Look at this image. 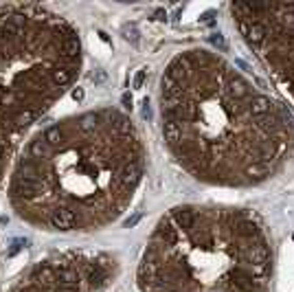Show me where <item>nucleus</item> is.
<instances>
[{
	"label": "nucleus",
	"instance_id": "obj_7",
	"mask_svg": "<svg viewBox=\"0 0 294 292\" xmlns=\"http://www.w3.org/2000/svg\"><path fill=\"white\" fill-rule=\"evenodd\" d=\"M145 79H147V68H140V71L136 73V77H134V88H143Z\"/></svg>",
	"mask_w": 294,
	"mask_h": 292
},
{
	"label": "nucleus",
	"instance_id": "obj_3",
	"mask_svg": "<svg viewBox=\"0 0 294 292\" xmlns=\"http://www.w3.org/2000/svg\"><path fill=\"white\" fill-rule=\"evenodd\" d=\"M274 248L250 209L180 204L158 220L136 268L140 292H268Z\"/></svg>",
	"mask_w": 294,
	"mask_h": 292
},
{
	"label": "nucleus",
	"instance_id": "obj_2",
	"mask_svg": "<svg viewBox=\"0 0 294 292\" xmlns=\"http://www.w3.org/2000/svg\"><path fill=\"white\" fill-rule=\"evenodd\" d=\"M145 165V143L123 110L68 115L20 147L9 172V204L48 233L99 231L130 209Z\"/></svg>",
	"mask_w": 294,
	"mask_h": 292
},
{
	"label": "nucleus",
	"instance_id": "obj_4",
	"mask_svg": "<svg viewBox=\"0 0 294 292\" xmlns=\"http://www.w3.org/2000/svg\"><path fill=\"white\" fill-rule=\"evenodd\" d=\"M81 38L42 5L0 7V185L33 125L73 88Z\"/></svg>",
	"mask_w": 294,
	"mask_h": 292
},
{
	"label": "nucleus",
	"instance_id": "obj_5",
	"mask_svg": "<svg viewBox=\"0 0 294 292\" xmlns=\"http://www.w3.org/2000/svg\"><path fill=\"white\" fill-rule=\"evenodd\" d=\"M241 40L294 103V2L228 7Z\"/></svg>",
	"mask_w": 294,
	"mask_h": 292
},
{
	"label": "nucleus",
	"instance_id": "obj_6",
	"mask_svg": "<svg viewBox=\"0 0 294 292\" xmlns=\"http://www.w3.org/2000/svg\"><path fill=\"white\" fill-rule=\"evenodd\" d=\"M118 259L101 251H61L33 264L7 292H103Z\"/></svg>",
	"mask_w": 294,
	"mask_h": 292
},
{
	"label": "nucleus",
	"instance_id": "obj_1",
	"mask_svg": "<svg viewBox=\"0 0 294 292\" xmlns=\"http://www.w3.org/2000/svg\"><path fill=\"white\" fill-rule=\"evenodd\" d=\"M158 112L169 156L204 185L257 187L294 158L292 112L209 49L167 62Z\"/></svg>",
	"mask_w": 294,
	"mask_h": 292
}]
</instances>
